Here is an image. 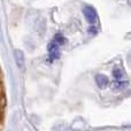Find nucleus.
I'll list each match as a JSON object with an SVG mask.
<instances>
[{"instance_id": "f257e3e1", "label": "nucleus", "mask_w": 131, "mask_h": 131, "mask_svg": "<svg viewBox=\"0 0 131 131\" xmlns=\"http://www.w3.org/2000/svg\"><path fill=\"white\" fill-rule=\"evenodd\" d=\"M83 14L85 16L86 21H88L90 24H94L98 21V14L97 10L93 8L92 6H85L83 8Z\"/></svg>"}, {"instance_id": "f03ea898", "label": "nucleus", "mask_w": 131, "mask_h": 131, "mask_svg": "<svg viewBox=\"0 0 131 131\" xmlns=\"http://www.w3.org/2000/svg\"><path fill=\"white\" fill-rule=\"evenodd\" d=\"M48 50V61H54V60L60 58V51H59V45L55 43L54 40H52L47 46Z\"/></svg>"}, {"instance_id": "7ed1b4c3", "label": "nucleus", "mask_w": 131, "mask_h": 131, "mask_svg": "<svg viewBox=\"0 0 131 131\" xmlns=\"http://www.w3.org/2000/svg\"><path fill=\"white\" fill-rule=\"evenodd\" d=\"M113 76H114V78H115V81H116L115 85H117L118 88L127 84V83H125V81H124V72H123V70L121 69V68H118V67L114 68Z\"/></svg>"}, {"instance_id": "20e7f679", "label": "nucleus", "mask_w": 131, "mask_h": 131, "mask_svg": "<svg viewBox=\"0 0 131 131\" xmlns=\"http://www.w3.org/2000/svg\"><path fill=\"white\" fill-rule=\"evenodd\" d=\"M14 59L15 62L17 64V67L20 69H24L25 67V58H24V53L21 50H14Z\"/></svg>"}, {"instance_id": "39448f33", "label": "nucleus", "mask_w": 131, "mask_h": 131, "mask_svg": "<svg viewBox=\"0 0 131 131\" xmlns=\"http://www.w3.org/2000/svg\"><path fill=\"white\" fill-rule=\"evenodd\" d=\"M95 83H97V85L100 89H106L109 84V79L106 75L98 74V75H95Z\"/></svg>"}, {"instance_id": "423d86ee", "label": "nucleus", "mask_w": 131, "mask_h": 131, "mask_svg": "<svg viewBox=\"0 0 131 131\" xmlns=\"http://www.w3.org/2000/svg\"><path fill=\"white\" fill-rule=\"evenodd\" d=\"M53 40H54L59 46L64 45V44H66V38L62 36L61 34H57V35H55V37H54V39H53Z\"/></svg>"}, {"instance_id": "0eeeda50", "label": "nucleus", "mask_w": 131, "mask_h": 131, "mask_svg": "<svg viewBox=\"0 0 131 131\" xmlns=\"http://www.w3.org/2000/svg\"><path fill=\"white\" fill-rule=\"evenodd\" d=\"M88 31H89V34L95 35V34H97V31H98V30H97V28H95V27H91V28H89V30H88Z\"/></svg>"}, {"instance_id": "6e6552de", "label": "nucleus", "mask_w": 131, "mask_h": 131, "mask_svg": "<svg viewBox=\"0 0 131 131\" xmlns=\"http://www.w3.org/2000/svg\"><path fill=\"white\" fill-rule=\"evenodd\" d=\"M128 62H129V64L131 66V53L128 55Z\"/></svg>"}]
</instances>
